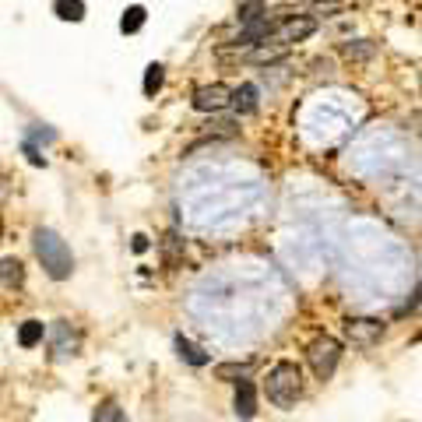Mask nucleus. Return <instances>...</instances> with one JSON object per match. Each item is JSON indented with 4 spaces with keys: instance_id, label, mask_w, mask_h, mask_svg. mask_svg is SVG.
<instances>
[{
    "instance_id": "nucleus-1",
    "label": "nucleus",
    "mask_w": 422,
    "mask_h": 422,
    "mask_svg": "<svg viewBox=\"0 0 422 422\" xmlns=\"http://www.w3.org/2000/svg\"><path fill=\"white\" fill-rule=\"evenodd\" d=\"M32 246H35V257L42 264V271L53 278V282H67L74 275V253L67 246V239L60 233H53L46 226H39L32 233Z\"/></svg>"
},
{
    "instance_id": "nucleus-9",
    "label": "nucleus",
    "mask_w": 422,
    "mask_h": 422,
    "mask_svg": "<svg viewBox=\"0 0 422 422\" xmlns=\"http://www.w3.org/2000/svg\"><path fill=\"white\" fill-rule=\"evenodd\" d=\"M257 95H260V92H257V85H253V81H246V85L233 88V99H229V106H233L236 113H243V117H246V113H253V110H257V102H260Z\"/></svg>"
},
{
    "instance_id": "nucleus-17",
    "label": "nucleus",
    "mask_w": 422,
    "mask_h": 422,
    "mask_svg": "<svg viewBox=\"0 0 422 422\" xmlns=\"http://www.w3.org/2000/svg\"><path fill=\"white\" fill-rule=\"evenodd\" d=\"M144 22H148V11H144L141 4H130V8L124 11V18H120V28H124L127 35H134V32L144 28Z\"/></svg>"
},
{
    "instance_id": "nucleus-7",
    "label": "nucleus",
    "mask_w": 422,
    "mask_h": 422,
    "mask_svg": "<svg viewBox=\"0 0 422 422\" xmlns=\"http://www.w3.org/2000/svg\"><path fill=\"white\" fill-rule=\"evenodd\" d=\"M271 32H275V22L264 15V18H257V22H250V25H243V32L233 39V46H257V42H268L271 39Z\"/></svg>"
},
{
    "instance_id": "nucleus-12",
    "label": "nucleus",
    "mask_w": 422,
    "mask_h": 422,
    "mask_svg": "<svg viewBox=\"0 0 422 422\" xmlns=\"http://www.w3.org/2000/svg\"><path fill=\"white\" fill-rule=\"evenodd\" d=\"M176 355L183 359V362H190V366H208V352L204 348H197L190 338H183V335H176Z\"/></svg>"
},
{
    "instance_id": "nucleus-10",
    "label": "nucleus",
    "mask_w": 422,
    "mask_h": 422,
    "mask_svg": "<svg viewBox=\"0 0 422 422\" xmlns=\"http://www.w3.org/2000/svg\"><path fill=\"white\" fill-rule=\"evenodd\" d=\"M53 352L57 355H74L78 345H81V335H71V324L67 321H57V331H53Z\"/></svg>"
},
{
    "instance_id": "nucleus-4",
    "label": "nucleus",
    "mask_w": 422,
    "mask_h": 422,
    "mask_svg": "<svg viewBox=\"0 0 422 422\" xmlns=\"http://www.w3.org/2000/svg\"><path fill=\"white\" fill-rule=\"evenodd\" d=\"M229 99H233V88L229 85L211 81V85H201L190 102H194L197 113H219V110H226V106H229Z\"/></svg>"
},
{
    "instance_id": "nucleus-21",
    "label": "nucleus",
    "mask_w": 422,
    "mask_h": 422,
    "mask_svg": "<svg viewBox=\"0 0 422 422\" xmlns=\"http://www.w3.org/2000/svg\"><path fill=\"white\" fill-rule=\"evenodd\" d=\"M250 60H257V64H282L285 60V49H253Z\"/></svg>"
},
{
    "instance_id": "nucleus-16",
    "label": "nucleus",
    "mask_w": 422,
    "mask_h": 422,
    "mask_svg": "<svg viewBox=\"0 0 422 422\" xmlns=\"http://www.w3.org/2000/svg\"><path fill=\"white\" fill-rule=\"evenodd\" d=\"M373 53H377V46L369 42V39H352V42L341 46V57L345 60H369Z\"/></svg>"
},
{
    "instance_id": "nucleus-14",
    "label": "nucleus",
    "mask_w": 422,
    "mask_h": 422,
    "mask_svg": "<svg viewBox=\"0 0 422 422\" xmlns=\"http://www.w3.org/2000/svg\"><path fill=\"white\" fill-rule=\"evenodd\" d=\"M42 338H46V324H42V321H25V324L18 328V345H22V348H35Z\"/></svg>"
},
{
    "instance_id": "nucleus-8",
    "label": "nucleus",
    "mask_w": 422,
    "mask_h": 422,
    "mask_svg": "<svg viewBox=\"0 0 422 422\" xmlns=\"http://www.w3.org/2000/svg\"><path fill=\"white\" fill-rule=\"evenodd\" d=\"M233 408H236L239 419H253V415H257V387H253L250 380H239V384H236Z\"/></svg>"
},
{
    "instance_id": "nucleus-5",
    "label": "nucleus",
    "mask_w": 422,
    "mask_h": 422,
    "mask_svg": "<svg viewBox=\"0 0 422 422\" xmlns=\"http://www.w3.org/2000/svg\"><path fill=\"white\" fill-rule=\"evenodd\" d=\"M345 335H348L352 345L369 348V345H377V341H380L384 324H380V321H369V316H348V321H345Z\"/></svg>"
},
{
    "instance_id": "nucleus-11",
    "label": "nucleus",
    "mask_w": 422,
    "mask_h": 422,
    "mask_svg": "<svg viewBox=\"0 0 422 422\" xmlns=\"http://www.w3.org/2000/svg\"><path fill=\"white\" fill-rule=\"evenodd\" d=\"M250 362H219L215 366V380H229V384H239L250 377Z\"/></svg>"
},
{
    "instance_id": "nucleus-13",
    "label": "nucleus",
    "mask_w": 422,
    "mask_h": 422,
    "mask_svg": "<svg viewBox=\"0 0 422 422\" xmlns=\"http://www.w3.org/2000/svg\"><path fill=\"white\" fill-rule=\"evenodd\" d=\"M0 282L11 285V289H18L25 282V268H22L18 257H4V260H0Z\"/></svg>"
},
{
    "instance_id": "nucleus-2",
    "label": "nucleus",
    "mask_w": 422,
    "mask_h": 422,
    "mask_svg": "<svg viewBox=\"0 0 422 422\" xmlns=\"http://www.w3.org/2000/svg\"><path fill=\"white\" fill-rule=\"evenodd\" d=\"M264 391H268V401L278 405V408H292L303 394V369L289 359L275 362L271 373H268V384H264Z\"/></svg>"
},
{
    "instance_id": "nucleus-20",
    "label": "nucleus",
    "mask_w": 422,
    "mask_h": 422,
    "mask_svg": "<svg viewBox=\"0 0 422 422\" xmlns=\"http://www.w3.org/2000/svg\"><path fill=\"white\" fill-rule=\"evenodd\" d=\"M92 422H127V419H124V412H120L117 401H102V405L95 408Z\"/></svg>"
},
{
    "instance_id": "nucleus-19",
    "label": "nucleus",
    "mask_w": 422,
    "mask_h": 422,
    "mask_svg": "<svg viewBox=\"0 0 422 422\" xmlns=\"http://www.w3.org/2000/svg\"><path fill=\"white\" fill-rule=\"evenodd\" d=\"M264 15H268L264 0H243V4H239V25H250V22H257Z\"/></svg>"
},
{
    "instance_id": "nucleus-15",
    "label": "nucleus",
    "mask_w": 422,
    "mask_h": 422,
    "mask_svg": "<svg viewBox=\"0 0 422 422\" xmlns=\"http://www.w3.org/2000/svg\"><path fill=\"white\" fill-rule=\"evenodd\" d=\"M53 15L60 22H81L85 18V0H53Z\"/></svg>"
},
{
    "instance_id": "nucleus-22",
    "label": "nucleus",
    "mask_w": 422,
    "mask_h": 422,
    "mask_svg": "<svg viewBox=\"0 0 422 422\" xmlns=\"http://www.w3.org/2000/svg\"><path fill=\"white\" fill-rule=\"evenodd\" d=\"M134 250H137V253L148 250V236H134Z\"/></svg>"
},
{
    "instance_id": "nucleus-23",
    "label": "nucleus",
    "mask_w": 422,
    "mask_h": 422,
    "mask_svg": "<svg viewBox=\"0 0 422 422\" xmlns=\"http://www.w3.org/2000/svg\"><path fill=\"white\" fill-rule=\"evenodd\" d=\"M0 243H4V215H0Z\"/></svg>"
},
{
    "instance_id": "nucleus-18",
    "label": "nucleus",
    "mask_w": 422,
    "mask_h": 422,
    "mask_svg": "<svg viewBox=\"0 0 422 422\" xmlns=\"http://www.w3.org/2000/svg\"><path fill=\"white\" fill-rule=\"evenodd\" d=\"M162 85H166V67L162 64H151L144 71V95H158V92H162Z\"/></svg>"
},
{
    "instance_id": "nucleus-3",
    "label": "nucleus",
    "mask_w": 422,
    "mask_h": 422,
    "mask_svg": "<svg viewBox=\"0 0 422 422\" xmlns=\"http://www.w3.org/2000/svg\"><path fill=\"white\" fill-rule=\"evenodd\" d=\"M306 362H310V369H313L316 380H331L335 369H338V362H341V341L331 338V335L313 338L306 345Z\"/></svg>"
},
{
    "instance_id": "nucleus-6",
    "label": "nucleus",
    "mask_w": 422,
    "mask_h": 422,
    "mask_svg": "<svg viewBox=\"0 0 422 422\" xmlns=\"http://www.w3.org/2000/svg\"><path fill=\"white\" fill-rule=\"evenodd\" d=\"M316 32V18H285L282 28L271 32V39H278V46H292V42H303Z\"/></svg>"
}]
</instances>
